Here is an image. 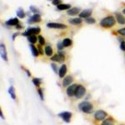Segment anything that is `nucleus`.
<instances>
[{
	"mask_svg": "<svg viewBox=\"0 0 125 125\" xmlns=\"http://www.w3.org/2000/svg\"><path fill=\"white\" fill-rule=\"evenodd\" d=\"M116 23L114 18L112 16H108L103 19L100 21V25L101 26L104 28H110L114 25Z\"/></svg>",
	"mask_w": 125,
	"mask_h": 125,
	"instance_id": "f257e3e1",
	"label": "nucleus"
},
{
	"mask_svg": "<svg viewBox=\"0 0 125 125\" xmlns=\"http://www.w3.org/2000/svg\"><path fill=\"white\" fill-rule=\"evenodd\" d=\"M79 108L83 112L88 114L92 113L93 110L92 104L86 101H83L79 105Z\"/></svg>",
	"mask_w": 125,
	"mask_h": 125,
	"instance_id": "f03ea898",
	"label": "nucleus"
},
{
	"mask_svg": "<svg viewBox=\"0 0 125 125\" xmlns=\"http://www.w3.org/2000/svg\"><path fill=\"white\" fill-rule=\"evenodd\" d=\"M86 92L85 88L82 85H78L77 87L75 96L78 99L82 98L85 94Z\"/></svg>",
	"mask_w": 125,
	"mask_h": 125,
	"instance_id": "7ed1b4c3",
	"label": "nucleus"
},
{
	"mask_svg": "<svg viewBox=\"0 0 125 125\" xmlns=\"http://www.w3.org/2000/svg\"><path fill=\"white\" fill-rule=\"evenodd\" d=\"M41 31V29L39 27H34V28H31L28 29L24 33H22L23 36H29L32 35H37Z\"/></svg>",
	"mask_w": 125,
	"mask_h": 125,
	"instance_id": "20e7f679",
	"label": "nucleus"
},
{
	"mask_svg": "<svg viewBox=\"0 0 125 125\" xmlns=\"http://www.w3.org/2000/svg\"><path fill=\"white\" fill-rule=\"evenodd\" d=\"M47 26L50 28L64 29L67 28V26L64 24L56 22H49L47 24Z\"/></svg>",
	"mask_w": 125,
	"mask_h": 125,
	"instance_id": "39448f33",
	"label": "nucleus"
},
{
	"mask_svg": "<svg viewBox=\"0 0 125 125\" xmlns=\"http://www.w3.org/2000/svg\"><path fill=\"white\" fill-rule=\"evenodd\" d=\"M107 113L104 111L103 110H99L95 112L94 117L97 120L101 121L103 120L107 116Z\"/></svg>",
	"mask_w": 125,
	"mask_h": 125,
	"instance_id": "423d86ee",
	"label": "nucleus"
},
{
	"mask_svg": "<svg viewBox=\"0 0 125 125\" xmlns=\"http://www.w3.org/2000/svg\"><path fill=\"white\" fill-rule=\"evenodd\" d=\"M58 116L60 117L64 122L66 123H69L70 121V119L72 116V113L68 111H64L60 113Z\"/></svg>",
	"mask_w": 125,
	"mask_h": 125,
	"instance_id": "0eeeda50",
	"label": "nucleus"
},
{
	"mask_svg": "<svg viewBox=\"0 0 125 125\" xmlns=\"http://www.w3.org/2000/svg\"><path fill=\"white\" fill-rule=\"evenodd\" d=\"M64 56L63 54H55L51 58L50 60L53 62H58L60 63H62L64 61Z\"/></svg>",
	"mask_w": 125,
	"mask_h": 125,
	"instance_id": "6e6552de",
	"label": "nucleus"
},
{
	"mask_svg": "<svg viewBox=\"0 0 125 125\" xmlns=\"http://www.w3.org/2000/svg\"><path fill=\"white\" fill-rule=\"evenodd\" d=\"M0 54L2 59L4 61L7 62L8 60L7 51L5 46L3 43H1L0 45Z\"/></svg>",
	"mask_w": 125,
	"mask_h": 125,
	"instance_id": "1a4fd4ad",
	"label": "nucleus"
},
{
	"mask_svg": "<svg viewBox=\"0 0 125 125\" xmlns=\"http://www.w3.org/2000/svg\"><path fill=\"white\" fill-rule=\"evenodd\" d=\"M77 85L76 84H72L69 86L66 89V93L69 96H73L75 95V91L77 87Z\"/></svg>",
	"mask_w": 125,
	"mask_h": 125,
	"instance_id": "9d476101",
	"label": "nucleus"
},
{
	"mask_svg": "<svg viewBox=\"0 0 125 125\" xmlns=\"http://www.w3.org/2000/svg\"><path fill=\"white\" fill-rule=\"evenodd\" d=\"M92 10L91 9H87L83 10L80 14L79 17L83 18H89L90 16L92 14Z\"/></svg>",
	"mask_w": 125,
	"mask_h": 125,
	"instance_id": "9b49d317",
	"label": "nucleus"
},
{
	"mask_svg": "<svg viewBox=\"0 0 125 125\" xmlns=\"http://www.w3.org/2000/svg\"><path fill=\"white\" fill-rule=\"evenodd\" d=\"M81 11L80 8L78 7H73L71 9H69L67 11V14L70 16H75L78 15Z\"/></svg>",
	"mask_w": 125,
	"mask_h": 125,
	"instance_id": "f8f14e48",
	"label": "nucleus"
},
{
	"mask_svg": "<svg viewBox=\"0 0 125 125\" xmlns=\"http://www.w3.org/2000/svg\"><path fill=\"white\" fill-rule=\"evenodd\" d=\"M41 20L42 18L41 16L38 14H35L29 19L28 22L30 23L39 22L41 21Z\"/></svg>",
	"mask_w": 125,
	"mask_h": 125,
	"instance_id": "ddd939ff",
	"label": "nucleus"
},
{
	"mask_svg": "<svg viewBox=\"0 0 125 125\" xmlns=\"http://www.w3.org/2000/svg\"><path fill=\"white\" fill-rule=\"evenodd\" d=\"M73 81V79L72 76L68 75L65 77L63 81H62V85L64 87H66L69 85L70 83H71Z\"/></svg>",
	"mask_w": 125,
	"mask_h": 125,
	"instance_id": "4468645a",
	"label": "nucleus"
},
{
	"mask_svg": "<svg viewBox=\"0 0 125 125\" xmlns=\"http://www.w3.org/2000/svg\"><path fill=\"white\" fill-rule=\"evenodd\" d=\"M116 18L119 23L120 24H125V18L120 13H117L115 14Z\"/></svg>",
	"mask_w": 125,
	"mask_h": 125,
	"instance_id": "2eb2a0df",
	"label": "nucleus"
},
{
	"mask_svg": "<svg viewBox=\"0 0 125 125\" xmlns=\"http://www.w3.org/2000/svg\"><path fill=\"white\" fill-rule=\"evenodd\" d=\"M67 72V67L65 64H62L59 70V75L60 78L63 77Z\"/></svg>",
	"mask_w": 125,
	"mask_h": 125,
	"instance_id": "dca6fc26",
	"label": "nucleus"
},
{
	"mask_svg": "<svg viewBox=\"0 0 125 125\" xmlns=\"http://www.w3.org/2000/svg\"><path fill=\"white\" fill-rule=\"evenodd\" d=\"M68 22L72 25H78L82 22V20L80 18H76L73 19H70L68 20Z\"/></svg>",
	"mask_w": 125,
	"mask_h": 125,
	"instance_id": "f3484780",
	"label": "nucleus"
},
{
	"mask_svg": "<svg viewBox=\"0 0 125 125\" xmlns=\"http://www.w3.org/2000/svg\"><path fill=\"white\" fill-rule=\"evenodd\" d=\"M19 22V20L17 18H14L9 19L6 22V23L9 25H17Z\"/></svg>",
	"mask_w": 125,
	"mask_h": 125,
	"instance_id": "a211bd4d",
	"label": "nucleus"
},
{
	"mask_svg": "<svg viewBox=\"0 0 125 125\" xmlns=\"http://www.w3.org/2000/svg\"><path fill=\"white\" fill-rule=\"evenodd\" d=\"M8 92L9 94V95H10L11 98L13 100H15L16 98V96L15 94V88L13 86H11L8 90Z\"/></svg>",
	"mask_w": 125,
	"mask_h": 125,
	"instance_id": "6ab92c4d",
	"label": "nucleus"
},
{
	"mask_svg": "<svg viewBox=\"0 0 125 125\" xmlns=\"http://www.w3.org/2000/svg\"><path fill=\"white\" fill-rule=\"evenodd\" d=\"M16 14L17 16L21 19H23L25 16V14L21 8H19L18 9L16 12Z\"/></svg>",
	"mask_w": 125,
	"mask_h": 125,
	"instance_id": "aec40b11",
	"label": "nucleus"
},
{
	"mask_svg": "<svg viewBox=\"0 0 125 125\" xmlns=\"http://www.w3.org/2000/svg\"><path fill=\"white\" fill-rule=\"evenodd\" d=\"M71 5L68 4H60L57 6V8L60 10H64L69 9Z\"/></svg>",
	"mask_w": 125,
	"mask_h": 125,
	"instance_id": "412c9836",
	"label": "nucleus"
},
{
	"mask_svg": "<svg viewBox=\"0 0 125 125\" xmlns=\"http://www.w3.org/2000/svg\"><path fill=\"white\" fill-rule=\"evenodd\" d=\"M30 48L31 51L32 52V55L35 57H37L39 55V51L35 47V46L33 44H30Z\"/></svg>",
	"mask_w": 125,
	"mask_h": 125,
	"instance_id": "4be33fe9",
	"label": "nucleus"
},
{
	"mask_svg": "<svg viewBox=\"0 0 125 125\" xmlns=\"http://www.w3.org/2000/svg\"><path fill=\"white\" fill-rule=\"evenodd\" d=\"M101 125H114L113 120L111 118H107L103 122Z\"/></svg>",
	"mask_w": 125,
	"mask_h": 125,
	"instance_id": "5701e85b",
	"label": "nucleus"
},
{
	"mask_svg": "<svg viewBox=\"0 0 125 125\" xmlns=\"http://www.w3.org/2000/svg\"><path fill=\"white\" fill-rule=\"evenodd\" d=\"M72 41L69 38L64 39L62 42V43L64 47L69 46L70 45H71L72 44Z\"/></svg>",
	"mask_w": 125,
	"mask_h": 125,
	"instance_id": "b1692460",
	"label": "nucleus"
},
{
	"mask_svg": "<svg viewBox=\"0 0 125 125\" xmlns=\"http://www.w3.org/2000/svg\"><path fill=\"white\" fill-rule=\"evenodd\" d=\"M45 54L48 56H51L53 54V49L50 46H46L45 47Z\"/></svg>",
	"mask_w": 125,
	"mask_h": 125,
	"instance_id": "393cba45",
	"label": "nucleus"
},
{
	"mask_svg": "<svg viewBox=\"0 0 125 125\" xmlns=\"http://www.w3.org/2000/svg\"><path fill=\"white\" fill-rule=\"evenodd\" d=\"M27 39H28V40L29 41V42H31V43H35V42H36L37 41V38L36 36L34 35H32L28 36Z\"/></svg>",
	"mask_w": 125,
	"mask_h": 125,
	"instance_id": "a878e982",
	"label": "nucleus"
},
{
	"mask_svg": "<svg viewBox=\"0 0 125 125\" xmlns=\"http://www.w3.org/2000/svg\"><path fill=\"white\" fill-rule=\"evenodd\" d=\"M32 82L35 86H39V85L41 83V80L39 78H35L32 80Z\"/></svg>",
	"mask_w": 125,
	"mask_h": 125,
	"instance_id": "bb28decb",
	"label": "nucleus"
},
{
	"mask_svg": "<svg viewBox=\"0 0 125 125\" xmlns=\"http://www.w3.org/2000/svg\"><path fill=\"white\" fill-rule=\"evenodd\" d=\"M85 21L88 24H93L96 22V20L93 18H87L85 19Z\"/></svg>",
	"mask_w": 125,
	"mask_h": 125,
	"instance_id": "cd10ccee",
	"label": "nucleus"
},
{
	"mask_svg": "<svg viewBox=\"0 0 125 125\" xmlns=\"http://www.w3.org/2000/svg\"><path fill=\"white\" fill-rule=\"evenodd\" d=\"M38 40H39V43L40 45H43L44 44V43H45L44 39L41 35H39L38 36Z\"/></svg>",
	"mask_w": 125,
	"mask_h": 125,
	"instance_id": "c85d7f7f",
	"label": "nucleus"
},
{
	"mask_svg": "<svg viewBox=\"0 0 125 125\" xmlns=\"http://www.w3.org/2000/svg\"><path fill=\"white\" fill-rule=\"evenodd\" d=\"M51 66L52 69L54 71V72L55 73H57V72H58V68H57V65L56 64L54 63H52L51 64Z\"/></svg>",
	"mask_w": 125,
	"mask_h": 125,
	"instance_id": "c756f323",
	"label": "nucleus"
},
{
	"mask_svg": "<svg viewBox=\"0 0 125 125\" xmlns=\"http://www.w3.org/2000/svg\"><path fill=\"white\" fill-rule=\"evenodd\" d=\"M38 92L39 95L40 96L41 100H43V92H42V89L41 88H39L38 89Z\"/></svg>",
	"mask_w": 125,
	"mask_h": 125,
	"instance_id": "7c9ffc66",
	"label": "nucleus"
},
{
	"mask_svg": "<svg viewBox=\"0 0 125 125\" xmlns=\"http://www.w3.org/2000/svg\"><path fill=\"white\" fill-rule=\"evenodd\" d=\"M62 0H53L52 1V4L55 5H58L60 4H61Z\"/></svg>",
	"mask_w": 125,
	"mask_h": 125,
	"instance_id": "2f4dec72",
	"label": "nucleus"
},
{
	"mask_svg": "<svg viewBox=\"0 0 125 125\" xmlns=\"http://www.w3.org/2000/svg\"><path fill=\"white\" fill-rule=\"evenodd\" d=\"M118 33H119L120 34H121L122 35L125 36V28H122V29L118 30Z\"/></svg>",
	"mask_w": 125,
	"mask_h": 125,
	"instance_id": "473e14b6",
	"label": "nucleus"
},
{
	"mask_svg": "<svg viewBox=\"0 0 125 125\" xmlns=\"http://www.w3.org/2000/svg\"><path fill=\"white\" fill-rule=\"evenodd\" d=\"M120 48L122 50L124 51H125V42L123 41L121 42L120 44Z\"/></svg>",
	"mask_w": 125,
	"mask_h": 125,
	"instance_id": "72a5a7b5",
	"label": "nucleus"
},
{
	"mask_svg": "<svg viewBox=\"0 0 125 125\" xmlns=\"http://www.w3.org/2000/svg\"><path fill=\"white\" fill-rule=\"evenodd\" d=\"M38 51L39 52L40 54H41V55H42L43 52V49L42 47V46H41V45H38Z\"/></svg>",
	"mask_w": 125,
	"mask_h": 125,
	"instance_id": "f704fd0d",
	"label": "nucleus"
},
{
	"mask_svg": "<svg viewBox=\"0 0 125 125\" xmlns=\"http://www.w3.org/2000/svg\"><path fill=\"white\" fill-rule=\"evenodd\" d=\"M63 45L62 43V42H59L58 44H57V47L58 48V49H60V50H61L63 48Z\"/></svg>",
	"mask_w": 125,
	"mask_h": 125,
	"instance_id": "c9c22d12",
	"label": "nucleus"
},
{
	"mask_svg": "<svg viewBox=\"0 0 125 125\" xmlns=\"http://www.w3.org/2000/svg\"><path fill=\"white\" fill-rule=\"evenodd\" d=\"M30 9L31 11H32L33 12H34V13H35V12H38V10H37L35 7H34L33 6H30Z\"/></svg>",
	"mask_w": 125,
	"mask_h": 125,
	"instance_id": "e433bc0d",
	"label": "nucleus"
},
{
	"mask_svg": "<svg viewBox=\"0 0 125 125\" xmlns=\"http://www.w3.org/2000/svg\"><path fill=\"white\" fill-rule=\"evenodd\" d=\"M18 35H19V33H16L12 35V39H13V40H14L15 37H17Z\"/></svg>",
	"mask_w": 125,
	"mask_h": 125,
	"instance_id": "4c0bfd02",
	"label": "nucleus"
},
{
	"mask_svg": "<svg viewBox=\"0 0 125 125\" xmlns=\"http://www.w3.org/2000/svg\"><path fill=\"white\" fill-rule=\"evenodd\" d=\"M25 71L26 72V73H27V75H28V76H31V73H30V72L28 70L25 69Z\"/></svg>",
	"mask_w": 125,
	"mask_h": 125,
	"instance_id": "58836bf2",
	"label": "nucleus"
},
{
	"mask_svg": "<svg viewBox=\"0 0 125 125\" xmlns=\"http://www.w3.org/2000/svg\"><path fill=\"white\" fill-rule=\"evenodd\" d=\"M0 117H1V118H2V119H4V116H3V115H2V111H1V112H0Z\"/></svg>",
	"mask_w": 125,
	"mask_h": 125,
	"instance_id": "ea45409f",
	"label": "nucleus"
},
{
	"mask_svg": "<svg viewBox=\"0 0 125 125\" xmlns=\"http://www.w3.org/2000/svg\"><path fill=\"white\" fill-rule=\"evenodd\" d=\"M123 12L124 14H125V9H124L123 10Z\"/></svg>",
	"mask_w": 125,
	"mask_h": 125,
	"instance_id": "a19ab883",
	"label": "nucleus"
}]
</instances>
